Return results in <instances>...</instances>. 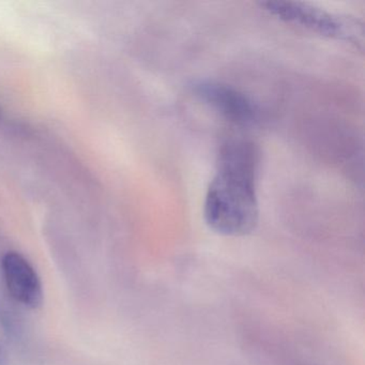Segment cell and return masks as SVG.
<instances>
[{
  "label": "cell",
  "instance_id": "3",
  "mask_svg": "<svg viewBox=\"0 0 365 365\" xmlns=\"http://www.w3.org/2000/svg\"><path fill=\"white\" fill-rule=\"evenodd\" d=\"M192 91L200 101L232 125L249 127L258 121L257 106L234 86L217 81L204 80L194 83Z\"/></svg>",
  "mask_w": 365,
  "mask_h": 365
},
{
  "label": "cell",
  "instance_id": "4",
  "mask_svg": "<svg viewBox=\"0 0 365 365\" xmlns=\"http://www.w3.org/2000/svg\"><path fill=\"white\" fill-rule=\"evenodd\" d=\"M1 271L8 292L16 302L38 309L43 302L41 279L33 264L18 252H8L1 260Z\"/></svg>",
  "mask_w": 365,
  "mask_h": 365
},
{
  "label": "cell",
  "instance_id": "5",
  "mask_svg": "<svg viewBox=\"0 0 365 365\" xmlns=\"http://www.w3.org/2000/svg\"><path fill=\"white\" fill-rule=\"evenodd\" d=\"M0 116H1V108H0Z\"/></svg>",
  "mask_w": 365,
  "mask_h": 365
},
{
  "label": "cell",
  "instance_id": "2",
  "mask_svg": "<svg viewBox=\"0 0 365 365\" xmlns=\"http://www.w3.org/2000/svg\"><path fill=\"white\" fill-rule=\"evenodd\" d=\"M258 5L267 14L286 24L329 39L345 42L354 48H363L364 27L362 22L354 16L332 14L299 1H260Z\"/></svg>",
  "mask_w": 365,
  "mask_h": 365
},
{
  "label": "cell",
  "instance_id": "1",
  "mask_svg": "<svg viewBox=\"0 0 365 365\" xmlns=\"http://www.w3.org/2000/svg\"><path fill=\"white\" fill-rule=\"evenodd\" d=\"M259 160L257 147L249 140L222 145L204 202L205 221L217 234L247 236L257 226Z\"/></svg>",
  "mask_w": 365,
  "mask_h": 365
}]
</instances>
